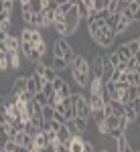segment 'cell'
<instances>
[{
  "label": "cell",
  "mask_w": 140,
  "mask_h": 152,
  "mask_svg": "<svg viewBox=\"0 0 140 152\" xmlns=\"http://www.w3.org/2000/svg\"><path fill=\"white\" fill-rule=\"evenodd\" d=\"M132 107H134V112H136V114H140V97H136V99H134V102H132Z\"/></svg>",
  "instance_id": "43"
},
{
  "label": "cell",
  "mask_w": 140,
  "mask_h": 152,
  "mask_svg": "<svg viewBox=\"0 0 140 152\" xmlns=\"http://www.w3.org/2000/svg\"><path fill=\"white\" fill-rule=\"evenodd\" d=\"M81 4L85 6V10H87V14L92 10H95V0H81Z\"/></svg>",
  "instance_id": "37"
},
{
  "label": "cell",
  "mask_w": 140,
  "mask_h": 152,
  "mask_svg": "<svg viewBox=\"0 0 140 152\" xmlns=\"http://www.w3.org/2000/svg\"><path fill=\"white\" fill-rule=\"evenodd\" d=\"M87 99H89V105H92V112H95V110H104V94L102 95H87Z\"/></svg>",
  "instance_id": "17"
},
{
  "label": "cell",
  "mask_w": 140,
  "mask_h": 152,
  "mask_svg": "<svg viewBox=\"0 0 140 152\" xmlns=\"http://www.w3.org/2000/svg\"><path fill=\"white\" fill-rule=\"evenodd\" d=\"M124 134H126L124 130H120V128H114V130H110V134H108V136H110V138H114V140H118V138H122Z\"/></svg>",
  "instance_id": "36"
},
{
  "label": "cell",
  "mask_w": 140,
  "mask_h": 152,
  "mask_svg": "<svg viewBox=\"0 0 140 152\" xmlns=\"http://www.w3.org/2000/svg\"><path fill=\"white\" fill-rule=\"evenodd\" d=\"M29 6H31V10H33V12H43V10H45L41 0H31V4H29Z\"/></svg>",
  "instance_id": "35"
},
{
  "label": "cell",
  "mask_w": 140,
  "mask_h": 152,
  "mask_svg": "<svg viewBox=\"0 0 140 152\" xmlns=\"http://www.w3.org/2000/svg\"><path fill=\"white\" fill-rule=\"evenodd\" d=\"M57 138H59V142H61V144H67V142H69L71 138H73V134L69 132L67 124H63V126H61V130L57 132Z\"/></svg>",
  "instance_id": "20"
},
{
  "label": "cell",
  "mask_w": 140,
  "mask_h": 152,
  "mask_svg": "<svg viewBox=\"0 0 140 152\" xmlns=\"http://www.w3.org/2000/svg\"><path fill=\"white\" fill-rule=\"evenodd\" d=\"M33 99H35V102H39L41 105H47V104H49V97H47L43 91H37V94L33 95Z\"/></svg>",
  "instance_id": "34"
},
{
  "label": "cell",
  "mask_w": 140,
  "mask_h": 152,
  "mask_svg": "<svg viewBox=\"0 0 140 152\" xmlns=\"http://www.w3.org/2000/svg\"><path fill=\"white\" fill-rule=\"evenodd\" d=\"M69 69H71V75H73L75 83L81 89H85L89 85V81H92V65L87 63V59L83 55H75L73 63L69 65Z\"/></svg>",
  "instance_id": "1"
},
{
  "label": "cell",
  "mask_w": 140,
  "mask_h": 152,
  "mask_svg": "<svg viewBox=\"0 0 140 152\" xmlns=\"http://www.w3.org/2000/svg\"><path fill=\"white\" fill-rule=\"evenodd\" d=\"M102 73H104V55L95 57V61H93V65H92V77L102 79Z\"/></svg>",
  "instance_id": "13"
},
{
  "label": "cell",
  "mask_w": 140,
  "mask_h": 152,
  "mask_svg": "<svg viewBox=\"0 0 140 152\" xmlns=\"http://www.w3.org/2000/svg\"><path fill=\"white\" fill-rule=\"evenodd\" d=\"M26 79H29V77H24V75H18V77H16V79L12 81L10 94H14V95L24 94V91H26Z\"/></svg>",
  "instance_id": "10"
},
{
  "label": "cell",
  "mask_w": 140,
  "mask_h": 152,
  "mask_svg": "<svg viewBox=\"0 0 140 152\" xmlns=\"http://www.w3.org/2000/svg\"><path fill=\"white\" fill-rule=\"evenodd\" d=\"M33 16H35V12L31 10V6L29 4H21V18H23V23L26 26L33 24Z\"/></svg>",
  "instance_id": "14"
},
{
  "label": "cell",
  "mask_w": 140,
  "mask_h": 152,
  "mask_svg": "<svg viewBox=\"0 0 140 152\" xmlns=\"http://www.w3.org/2000/svg\"><path fill=\"white\" fill-rule=\"evenodd\" d=\"M71 99H73V105H75L77 116H79V118H85V120H92V105H89L87 95L73 94V95H71Z\"/></svg>",
  "instance_id": "4"
},
{
  "label": "cell",
  "mask_w": 140,
  "mask_h": 152,
  "mask_svg": "<svg viewBox=\"0 0 140 152\" xmlns=\"http://www.w3.org/2000/svg\"><path fill=\"white\" fill-rule=\"evenodd\" d=\"M126 75H128V83L130 85H138L140 83V75L136 71H126Z\"/></svg>",
  "instance_id": "33"
},
{
  "label": "cell",
  "mask_w": 140,
  "mask_h": 152,
  "mask_svg": "<svg viewBox=\"0 0 140 152\" xmlns=\"http://www.w3.org/2000/svg\"><path fill=\"white\" fill-rule=\"evenodd\" d=\"M132 23H140V8L134 12V16H132Z\"/></svg>",
  "instance_id": "44"
},
{
  "label": "cell",
  "mask_w": 140,
  "mask_h": 152,
  "mask_svg": "<svg viewBox=\"0 0 140 152\" xmlns=\"http://www.w3.org/2000/svg\"><path fill=\"white\" fill-rule=\"evenodd\" d=\"M138 43H140V37H138Z\"/></svg>",
  "instance_id": "50"
},
{
  "label": "cell",
  "mask_w": 140,
  "mask_h": 152,
  "mask_svg": "<svg viewBox=\"0 0 140 152\" xmlns=\"http://www.w3.org/2000/svg\"><path fill=\"white\" fill-rule=\"evenodd\" d=\"M16 148H18V144H16L14 140H8L6 144H4V150L6 152H16Z\"/></svg>",
  "instance_id": "38"
},
{
  "label": "cell",
  "mask_w": 140,
  "mask_h": 152,
  "mask_svg": "<svg viewBox=\"0 0 140 152\" xmlns=\"http://www.w3.org/2000/svg\"><path fill=\"white\" fill-rule=\"evenodd\" d=\"M92 120L95 122V124H102V122H106L104 110H95V112H92Z\"/></svg>",
  "instance_id": "29"
},
{
  "label": "cell",
  "mask_w": 140,
  "mask_h": 152,
  "mask_svg": "<svg viewBox=\"0 0 140 152\" xmlns=\"http://www.w3.org/2000/svg\"><path fill=\"white\" fill-rule=\"evenodd\" d=\"M79 20H81L79 8H77V6H71L69 12L65 14V23H67V26H69V33H71V35H73V31L79 26Z\"/></svg>",
  "instance_id": "7"
},
{
  "label": "cell",
  "mask_w": 140,
  "mask_h": 152,
  "mask_svg": "<svg viewBox=\"0 0 140 152\" xmlns=\"http://www.w3.org/2000/svg\"><path fill=\"white\" fill-rule=\"evenodd\" d=\"M136 91H138V97H140V83L136 85Z\"/></svg>",
  "instance_id": "48"
},
{
  "label": "cell",
  "mask_w": 140,
  "mask_h": 152,
  "mask_svg": "<svg viewBox=\"0 0 140 152\" xmlns=\"http://www.w3.org/2000/svg\"><path fill=\"white\" fill-rule=\"evenodd\" d=\"M45 79L37 73V71H33L31 75H29V79H26V91H31V94L35 95L37 91H43V85H45Z\"/></svg>",
  "instance_id": "5"
},
{
  "label": "cell",
  "mask_w": 140,
  "mask_h": 152,
  "mask_svg": "<svg viewBox=\"0 0 140 152\" xmlns=\"http://www.w3.org/2000/svg\"><path fill=\"white\" fill-rule=\"evenodd\" d=\"M51 67L57 71V73H61V71L69 69V63H67L63 57H53V59H51Z\"/></svg>",
  "instance_id": "18"
},
{
  "label": "cell",
  "mask_w": 140,
  "mask_h": 152,
  "mask_svg": "<svg viewBox=\"0 0 140 152\" xmlns=\"http://www.w3.org/2000/svg\"><path fill=\"white\" fill-rule=\"evenodd\" d=\"M35 146H37V148H41V150H43L45 146H49V140H47L45 132H39V134L35 136Z\"/></svg>",
  "instance_id": "25"
},
{
  "label": "cell",
  "mask_w": 140,
  "mask_h": 152,
  "mask_svg": "<svg viewBox=\"0 0 140 152\" xmlns=\"http://www.w3.org/2000/svg\"><path fill=\"white\" fill-rule=\"evenodd\" d=\"M126 47L130 49L132 57H134L136 53H140V43H138V39H132V41H128V43H126Z\"/></svg>",
  "instance_id": "27"
},
{
  "label": "cell",
  "mask_w": 140,
  "mask_h": 152,
  "mask_svg": "<svg viewBox=\"0 0 140 152\" xmlns=\"http://www.w3.org/2000/svg\"><path fill=\"white\" fill-rule=\"evenodd\" d=\"M16 152H29V150H26L24 146H18V148H16Z\"/></svg>",
  "instance_id": "45"
},
{
  "label": "cell",
  "mask_w": 140,
  "mask_h": 152,
  "mask_svg": "<svg viewBox=\"0 0 140 152\" xmlns=\"http://www.w3.org/2000/svg\"><path fill=\"white\" fill-rule=\"evenodd\" d=\"M132 24V18H130L128 14H118L116 18V24H114V31H116V35H122V33H126L128 31V26Z\"/></svg>",
  "instance_id": "9"
},
{
  "label": "cell",
  "mask_w": 140,
  "mask_h": 152,
  "mask_svg": "<svg viewBox=\"0 0 140 152\" xmlns=\"http://www.w3.org/2000/svg\"><path fill=\"white\" fill-rule=\"evenodd\" d=\"M108 2H110V0H95V10H104V8H108Z\"/></svg>",
  "instance_id": "40"
},
{
  "label": "cell",
  "mask_w": 140,
  "mask_h": 152,
  "mask_svg": "<svg viewBox=\"0 0 140 152\" xmlns=\"http://www.w3.org/2000/svg\"><path fill=\"white\" fill-rule=\"evenodd\" d=\"M128 126H130V122L126 120V116H120V120H118V128L126 132V128H128Z\"/></svg>",
  "instance_id": "39"
},
{
  "label": "cell",
  "mask_w": 140,
  "mask_h": 152,
  "mask_svg": "<svg viewBox=\"0 0 140 152\" xmlns=\"http://www.w3.org/2000/svg\"><path fill=\"white\" fill-rule=\"evenodd\" d=\"M116 55L120 57V61H122V63H126V61H130V59H132V53H130V49L126 47V45H120V47L116 49Z\"/></svg>",
  "instance_id": "23"
},
{
  "label": "cell",
  "mask_w": 140,
  "mask_h": 152,
  "mask_svg": "<svg viewBox=\"0 0 140 152\" xmlns=\"http://www.w3.org/2000/svg\"><path fill=\"white\" fill-rule=\"evenodd\" d=\"M87 89H89V94L92 95H102L106 89V83L102 81V79H97V77H92V81H89V85H87Z\"/></svg>",
  "instance_id": "11"
},
{
  "label": "cell",
  "mask_w": 140,
  "mask_h": 152,
  "mask_svg": "<svg viewBox=\"0 0 140 152\" xmlns=\"http://www.w3.org/2000/svg\"><path fill=\"white\" fill-rule=\"evenodd\" d=\"M126 2H134V0H126Z\"/></svg>",
  "instance_id": "49"
},
{
  "label": "cell",
  "mask_w": 140,
  "mask_h": 152,
  "mask_svg": "<svg viewBox=\"0 0 140 152\" xmlns=\"http://www.w3.org/2000/svg\"><path fill=\"white\" fill-rule=\"evenodd\" d=\"M53 87H55V95H59L61 99H67V97H71V95H73L69 83L65 81V79H61V77H57V79L53 81Z\"/></svg>",
  "instance_id": "6"
},
{
  "label": "cell",
  "mask_w": 140,
  "mask_h": 152,
  "mask_svg": "<svg viewBox=\"0 0 140 152\" xmlns=\"http://www.w3.org/2000/svg\"><path fill=\"white\" fill-rule=\"evenodd\" d=\"M53 57H63L69 65L73 63L75 53H73V49H71V45L67 43L65 37H57L55 39V43H53Z\"/></svg>",
  "instance_id": "2"
},
{
  "label": "cell",
  "mask_w": 140,
  "mask_h": 152,
  "mask_svg": "<svg viewBox=\"0 0 140 152\" xmlns=\"http://www.w3.org/2000/svg\"><path fill=\"white\" fill-rule=\"evenodd\" d=\"M0 104H2V102H0Z\"/></svg>",
  "instance_id": "51"
},
{
  "label": "cell",
  "mask_w": 140,
  "mask_h": 152,
  "mask_svg": "<svg viewBox=\"0 0 140 152\" xmlns=\"http://www.w3.org/2000/svg\"><path fill=\"white\" fill-rule=\"evenodd\" d=\"M116 152H134L132 150V144H130L128 138H126V134L116 140Z\"/></svg>",
  "instance_id": "19"
},
{
  "label": "cell",
  "mask_w": 140,
  "mask_h": 152,
  "mask_svg": "<svg viewBox=\"0 0 140 152\" xmlns=\"http://www.w3.org/2000/svg\"><path fill=\"white\" fill-rule=\"evenodd\" d=\"M118 120H120V116H116V114H112V116H106V124H108V130L118 128Z\"/></svg>",
  "instance_id": "28"
},
{
  "label": "cell",
  "mask_w": 140,
  "mask_h": 152,
  "mask_svg": "<svg viewBox=\"0 0 140 152\" xmlns=\"http://www.w3.org/2000/svg\"><path fill=\"white\" fill-rule=\"evenodd\" d=\"M116 31H114V26H110V24H104L95 35H92V39L100 45V47H112L114 45V41H116Z\"/></svg>",
  "instance_id": "3"
},
{
  "label": "cell",
  "mask_w": 140,
  "mask_h": 152,
  "mask_svg": "<svg viewBox=\"0 0 140 152\" xmlns=\"http://www.w3.org/2000/svg\"><path fill=\"white\" fill-rule=\"evenodd\" d=\"M124 116H126V120H128L130 124H132V122H134V120L138 118V114H136V112H134V107L128 104V105H126V112H124Z\"/></svg>",
  "instance_id": "30"
},
{
  "label": "cell",
  "mask_w": 140,
  "mask_h": 152,
  "mask_svg": "<svg viewBox=\"0 0 140 152\" xmlns=\"http://www.w3.org/2000/svg\"><path fill=\"white\" fill-rule=\"evenodd\" d=\"M55 14H57V8H45L43 10V16H45V26H53L55 24Z\"/></svg>",
  "instance_id": "22"
},
{
  "label": "cell",
  "mask_w": 140,
  "mask_h": 152,
  "mask_svg": "<svg viewBox=\"0 0 140 152\" xmlns=\"http://www.w3.org/2000/svg\"><path fill=\"white\" fill-rule=\"evenodd\" d=\"M21 57H23L21 51H8V53H6V63H8V67H10V69L21 67Z\"/></svg>",
  "instance_id": "12"
},
{
  "label": "cell",
  "mask_w": 140,
  "mask_h": 152,
  "mask_svg": "<svg viewBox=\"0 0 140 152\" xmlns=\"http://www.w3.org/2000/svg\"><path fill=\"white\" fill-rule=\"evenodd\" d=\"M75 128H77V132L79 134H83L85 130H87V124H89V120H85V118H79V116H75Z\"/></svg>",
  "instance_id": "24"
},
{
  "label": "cell",
  "mask_w": 140,
  "mask_h": 152,
  "mask_svg": "<svg viewBox=\"0 0 140 152\" xmlns=\"http://www.w3.org/2000/svg\"><path fill=\"white\" fill-rule=\"evenodd\" d=\"M21 4H31V0H18Z\"/></svg>",
  "instance_id": "47"
},
{
  "label": "cell",
  "mask_w": 140,
  "mask_h": 152,
  "mask_svg": "<svg viewBox=\"0 0 140 152\" xmlns=\"http://www.w3.org/2000/svg\"><path fill=\"white\" fill-rule=\"evenodd\" d=\"M83 152H95L93 150V144L89 140H83Z\"/></svg>",
  "instance_id": "42"
},
{
  "label": "cell",
  "mask_w": 140,
  "mask_h": 152,
  "mask_svg": "<svg viewBox=\"0 0 140 152\" xmlns=\"http://www.w3.org/2000/svg\"><path fill=\"white\" fill-rule=\"evenodd\" d=\"M35 71L41 75V77H43V79H45V81H55V79L59 77L57 71L53 69L51 65H45V63H39V65H35Z\"/></svg>",
  "instance_id": "8"
},
{
  "label": "cell",
  "mask_w": 140,
  "mask_h": 152,
  "mask_svg": "<svg viewBox=\"0 0 140 152\" xmlns=\"http://www.w3.org/2000/svg\"><path fill=\"white\" fill-rule=\"evenodd\" d=\"M43 94H45L49 99H51V97L55 95V87H53V81H47L45 85H43Z\"/></svg>",
  "instance_id": "31"
},
{
  "label": "cell",
  "mask_w": 140,
  "mask_h": 152,
  "mask_svg": "<svg viewBox=\"0 0 140 152\" xmlns=\"http://www.w3.org/2000/svg\"><path fill=\"white\" fill-rule=\"evenodd\" d=\"M67 146H69V152H83V138H81V134L73 136V138L67 142Z\"/></svg>",
  "instance_id": "15"
},
{
  "label": "cell",
  "mask_w": 140,
  "mask_h": 152,
  "mask_svg": "<svg viewBox=\"0 0 140 152\" xmlns=\"http://www.w3.org/2000/svg\"><path fill=\"white\" fill-rule=\"evenodd\" d=\"M26 59L31 61V63H35V65H39V63H43V59H45V53L43 51H39L37 47H33L29 53H26Z\"/></svg>",
  "instance_id": "16"
},
{
  "label": "cell",
  "mask_w": 140,
  "mask_h": 152,
  "mask_svg": "<svg viewBox=\"0 0 140 152\" xmlns=\"http://www.w3.org/2000/svg\"><path fill=\"white\" fill-rule=\"evenodd\" d=\"M67 2H71V4H75V6H77V4H79L81 0H67Z\"/></svg>",
  "instance_id": "46"
},
{
  "label": "cell",
  "mask_w": 140,
  "mask_h": 152,
  "mask_svg": "<svg viewBox=\"0 0 140 152\" xmlns=\"http://www.w3.org/2000/svg\"><path fill=\"white\" fill-rule=\"evenodd\" d=\"M63 102H65V118H67V120H75L77 112H75L73 99H71V97H67V99H63Z\"/></svg>",
  "instance_id": "21"
},
{
  "label": "cell",
  "mask_w": 140,
  "mask_h": 152,
  "mask_svg": "<svg viewBox=\"0 0 140 152\" xmlns=\"http://www.w3.org/2000/svg\"><path fill=\"white\" fill-rule=\"evenodd\" d=\"M53 116H55V107H53L51 104L43 105V120L49 122V120H53Z\"/></svg>",
  "instance_id": "26"
},
{
  "label": "cell",
  "mask_w": 140,
  "mask_h": 152,
  "mask_svg": "<svg viewBox=\"0 0 140 152\" xmlns=\"http://www.w3.org/2000/svg\"><path fill=\"white\" fill-rule=\"evenodd\" d=\"M12 8H14V0H4V10L12 14Z\"/></svg>",
  "instance_id": "41"
},
{
  "label": "cell",
  "mask_w": 140,
  "mask_h": 152,
  "mask_svg": "<svg viewBox=\"0 0 140 152\" xmlns=\"http://www.w3.org/2000/svg\"><path fill=\"white\" fill-rule=\"evenodd\" d=\"M140 8V2H130L128 6H126V10H124V14H128L130 18H132V16H134V12L138 10Z\"/></svg>",
  "instance_id": "32"
}]
</instances>
